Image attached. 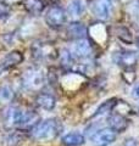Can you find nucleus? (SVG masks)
Returning <instances> with one entry per match:
<instances>
[{
	"mask_svg": "<svg viewBox=\"0 0 139 146\" xmlns=\"http://www.w3.org/2000/svg\"><path fill=\"white\" fill-rule=\"evenodd\" d=\"M90 7L92 12L98 18L108 20L112 12V0H93Z\"/></svg>",
	"mask_w": 139,
	"mask_h": 146,
	"instance_id": "7",
	"label": "nucleus"
},
{
	"mask_svg": "<svg viewBox=\"0 0 139 146\" xmlns=\"http://www.w3.org/2000/svg\"><path fill=\"white\" fill-rule=\"evenodd\" d=\"M116 140V133L111 128H104L93 133L90 141L93 146H109Z\"/></svg>",
	"mask_w": 139,
	"mask_h": 146,
	"instance_id": "4",
	"label": "nucleus"
},
{
	"mask_svg": "<svg viewBox=\"0 0 139 146\" xmlns=\"http://www.w3.org/2000/svg\"><path fill=\"white\" fill-rule=\"evenodd\" d=\"M5 1H16V0H5Z\"/></svg>",
	"mask_w": 139,
	"mask_h": 146,
	"instance_id": "23",
	"label": "nucleus"
},
{
	"mask_svg": "<svg viewBox=\"0 0 139 146\" xmlns=\"http://www.w3.org/2000/svg\"><path fill=\"white\" fill-rule=\"evenodd\" d=\"M139 54L132 50H120L114 54V61L124 68H131L138 62Z\"/></svg>",
	"mask_w": 139,
	"mask_h": 146,
	"instance_id": "5",
	"label": "nucleus"
},
{
	"mask_svg": "<svg viewBox=\"0 0 139 146\" xmlns=\"http://www.w3.org/2000/svg\"><path fill=\"white\" fill-rule=\"evenodd\" d=\"M84 141H86L84 135L81 133H77V131L63 135L61 139V143L65 146H81L84 144Z\"/></svg>",
	"mask_w": 139,
	"mask_h": 146,
	"instance_id": "15",
	"label": "nucleus"
},
{
	"mask_svg": "<svg viewBox=\"0 0 139 146\" xmlns=\"http://www.w3.org/2000/svg\"><path fill=\"white\" fill-rule=\"evenodd\" d=\"M37 105L45 110V111H53L56 106V99H55L51 94H48V93H40L38 96L35 99Z\"/></svg>",
	"mask_w": 139,
	"mask_h": 146,
	"instance_id": "14",
	"label": "nucleus"
},
{
	"mask_svg": "<svg viewBox=\"0 0 139 146\" xmlns=\"http://www.w3.org/2000/svg\"><path fill=\"white\" fill-rule=\"evenodd\" d=\"M117 105V102H116V99H110L108 100V101L103 102V105H100L99 108L96 110V112L94 113V116L93 117H98V116H101V115H106V113L109 112H112V110L115 108V106Z\"/></svg>",
	"mask_w": 139,
	"mask_h": 146,
	"instance_id": "18",
	"label": "nucleus"
},
{
	"mask_svg": "<svg viewBox=\"0 0 139 146\" xmlns=\"http://www.w3.org/2000/svg\"><path fill=\"white\" fill-rule=\"evenodd\" d=\"M39 116L37 115L34 111H31V110H22L21 113V118H20V123H18V127L21 128H33L37 123H38Z\"/></svg>",
	"mask_w": 139,
	"mask_h": 146,
	"instance_id": "12",
	"label": "nucleus"
},
{
	"mask_svg": "<svg viewBox=\"0 0 139 146\" xmlns=\"http://www.w3.org/2000/svg\"><path fill=\"white\" fill-rule=\"evenodd\" d=\"M66 11L63 10L61 6L59 5H53L48 9L45 13V22L50 28L53 29H59L66 23Z\"/></svg>",
	"mask_w": 139,
	"mask_h": 146,
	"instance_id": "3",
	"label": "nucleus"
},
{
	"mask_svg": "<svg viewBox=\"0 0 139 146\" xmlns=\"http://www.w3.org/2000/svg\"><path fill=\"white\" fill-rule=\"evenodd\" d=\"M33 55L40 58H54L56 56V50L53 45L48 43H41L33 46Z\"/></svg>",
	"mask_w": 139,
	"mask_h": 146,
	"instance_id": "10",
	"label": "nucleus"
},
{
	"mask_svg": "<svg viewBox=\"0 0 139 146\" xmlns=\"http://www.w3.org/2000/svg\"><path fill=\"white\" fill-rule=\"evenodd\" d=\"M23 6L32 15H38L44 10L45 4L43 0H23Z\"/></svg>",
	"mask_w": 139,
	"mask_h": 146,
	"instance_id": "16",
	"label": "nucleus"
},
{
	"mask_svg": "<svg viewBox=\"0 0 139 146\" xmlns=\"http://www.w3.org/2000/svg\"><path fill=\"white\" fill-rule=\"evenodd\" d=\"M86 11V3L84 0H72L71 3L68 4L67 6V15L73 18V20H77L80 18Z\"/></svg>",
	"mask_w": 139,
	"mask_h": 146,
	"instance_id": "13",
	"label": "nucleus"
},
{
	"mask_svg": "<svg viewBox=\"0 0 139 146\" xmlns=\"http://www.w3.org/2000/svg\"><path fill=\"white\" fill-rule=\"evenodd\" d=\"M22 60H23V56L20 51H11L0 62V73H4L9 70H11L12 67H15L18 63H21Z\"/></svg>",
	"mask_w": 139,
	"mask_h": 146,
	"instance_id": "8",
	"label": "nucleus"
},
{
	"mask_svg": "<svg viewBox=\"0 0 139 146\" xmlns=\"http://www.w3.org/2000/svg\"><path fill=\"white\" fill-rule=\"evenodd\" d=\"M15 93L10 85L0 86V104H9L13 100Z\"/></svg>",
	"mask_w": 139,
	"mask_h": 146,
	"instance_id": "19",
	"label": "nucleus"
},
{
	"mask_svg": "<svg viewBox=\"0 0 139 146\" xmlns=\"http://www.w3.org/2000/svg\"><path fill=\"white\" fill-rule=\"evenodd\" d=\"M9 12H10V7H9L6 4L0 3V18L6 17L9 15Z\"/></svg>",
	"mask_w": 139,
	"mask_h": 146,
	"instance_id": "20",
	"label": "nucleus"
},
{
	"mask_svg": "<svg viewBox=\"0 0 139 146\" xmlns=\"http://www.w3.org/2000/svg\"><path fill=\"white\" fill-rule=\"evenodd\" d=\"M92 45L86 39H78L73 44L72 49L70 50V54L73 57V60H87L92 56Z\"/></svg>",
	"mask_w": 139,
	"mask_h": 146,
	"instance_id": "6",
	"label": "nucleus"
},
{
	"mask_svg": "<svg viewBox=\"0 0 139 146\" xmlns=\"http://www.w3.org/2000/svg\"><path fill=\"white\" fill-rule=\"evenodd\" d=\"M22 84L28 90H39L45 84V73L40 68H28L23 72Z\"/></svg>",
	"mask_w": 139,
	"mask_h": 146,
	"instance_id": "2",
	"label": "nucleus"
},
{
	"mask_svg": "<svg viewBox=\"0 0 139 146\" xmlns=\"http://www.w3.org/2000/svg\"><path fill=\"white\" fill-rule=\"evenodd\" d=\"M62 125L56 118H49L45 121H40L32 128V135L38 141H49L55 139L61 133Z\"/></svg>",
	"mask_w": 139,
	"mask_h": 146,
	"instance_id": "1",
	"label": "nucleus"
},
{
	"mask_svg": "<svg viewBox=\"0 0 139 146\" xmlns=\"http://www.w3.org/2000/svg\"><path fill=\"white\" fill-rule=\"evenodd\" d=\"M124 146H139V141L136 140V139L129 138V139L126 140V143H124Z\"/></svg>",
	"mask_w": 139,
	"mask_h": 146,
	"instance_id": "21",
	"label": "nucleus"
},
{
	"mask_svg": "<svg viewBox=\"0 0 139 146\" xmlns=\"http://www.w3.org/2000/svg\"><path fill=\"white\" fill-rule=\"evenodd\" d=\"M21 113H22V110L20 107L7 108L5 111V115H4V124H6V127H9V128L16 127V125L18 127Z\"/></svg>",
	"mask_w": 139,
	"mask_h": 146,
	"instance_id": "11",
	"label": "nucleus"
},
{
	"mask_svg": "<svg viewBox=\"0 0 139 146\" xmlns=\"http://www.w3.org/2000/svg\"><path fill=\"white\" fill-rule=\"evenodd\" d=\"M132 94H133V96H134V98L139 100V83H137L136 85H134Z\"/></svg>",
	"mask_w": 139,
	"mask_h": 146,
	"instance_id": "22",
	"label": "nucleus"
},
{
	"mask_svg": "<svg viewBox=\"0 0 139 146\" xmlns=\"http://www.w3.org/2000/svg\"><path fill=\"white\" fill-rule=\"evenodd\" d=\"M67 33L73 39H83L86 35V28L84 26L78 23V22H72L67 28Z\"/></svg>",
	"mask_w": 139,
	"mask_h": 146,
	"instance_id": "17",
	"label": "nucleus"
},
{
	"mask_svg": "<svg viewBox=\"0 0 139 146\" xmlns=\"http://www.w3.org/2000/svg\"><path fill=\"white\" fill-rule=\"evenodd\" d=\"M108 123L109 127L115 133H121V131H124L127 129L129 122L126 117L120 115V113H111L108 117Z\"/></svg>",
	"mask_w": 139,
	"mask_h": 146,
	"instance_id": "9",
	"label": "nucleus"
}]
</instances>
